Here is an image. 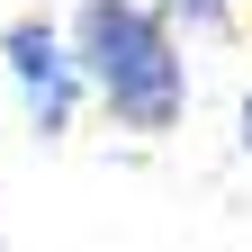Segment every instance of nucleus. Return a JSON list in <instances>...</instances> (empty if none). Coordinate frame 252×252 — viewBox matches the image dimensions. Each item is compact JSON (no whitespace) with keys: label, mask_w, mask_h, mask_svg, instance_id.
I'll return each instance as SVG.
<instances>
[{"label":"nucleus","mask_w":252,"mask_h":252,"mask_svg":"<svg viewBox=\"0 0 252 252\" xmlns=\"http://www.w3.org/2000/svg\"><path fill=\"white\" fill-rule=\"evenodd\" d=\"M72 54L81 81L126 135H171L189 108V63H180V18L144 0H81L72 9Z\"/></svg>","instance_id":"1"},{"label":"nucleus","mask_w":252,"mask_h":252,"mask_svg":"<svg viewBox=\"0 0 252 252\" xmlns=\"http://www.w3.org/2000/svg\"><path fill=\"white\" fill-rule=\"evenodd\" d=\"M0 63H9V81H18V108H27V126L54 144L63 126H72V108H81V54H72V27H54V18H18L9 36H0Z\"/></svg>","instance_id":"2"},{"label":"nucleus","mask_w":252,"mask_h":252,"mask_svg":"<svg viewBox=\"0 0 252 252\" xmlns=\"http://www.w3.org/2000/svg\"><path fill=\"white\" fill-rule=\"evenodd\" d=\"M162 9L180 27H198V36H225V27H234V0H162Z\"/></svg>","instance_id":"3"},{"label":"nucleus","mask_w":252,"mask_h":252,"mask_svg":"<svg viewBox=\"0 0 252 252\" xmlns=\"http://www.w3.org/2000/svg\"><path fill=\"white\" fill-rule=\"evenodd\" d=\"M243 153H252V90H243Z\"/></svg>","instance_id":"4"}]
</instances>
